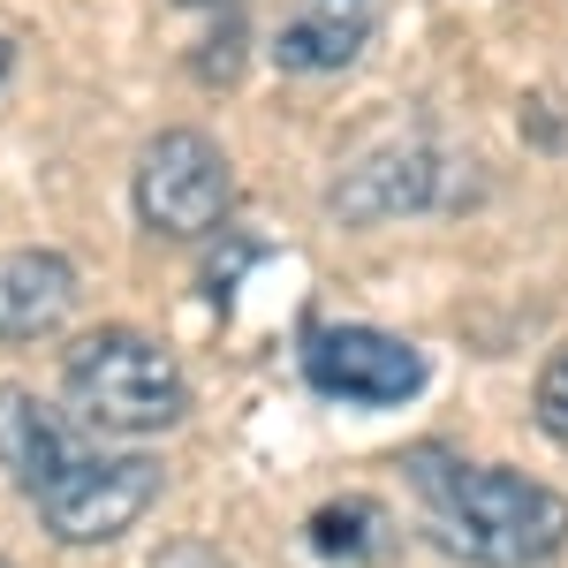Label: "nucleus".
Masks as SVG:
<instances>
[{"mask_svg": "<svg viewBox=\"0 0 568 568\" xmlns=\"http://www.w3.org/2000/svg\"><path fill=\"white\" fill-rule=\"evenodd\" d=\"M417 493L433 500V538L478 568H538L568 546V500L524 470H470L439 447L409 455Z\"/></svg>", "mask_w": 568, "mask_h": 568, "instance_id": "1", "label": "nucleus"}, {"mask_svg": "<svg viewBox=\"0 0 568 568\" xmlns=\"http://www.w3.org/2000/svg\"><path fill=\"white\" fill-rule=\"evenodd\" d=\"M69 402L77 417L99 425V433H122V439H144V433H168L190 417V379L182 364L160 342H144L130 326H99L69 349Z\"/></svg>", "mask_w": 568, "mask_h": 568, "instance_id": "2", "label": "nucleus"}, {"mask_svg": "<svg viewBox=\"0 0 568 568\" xmlns=\"http://www.w3.org/2000/svg\"><path fill=\"white\" fill-rule=\"evenodd\" d=\"M235 205L227 152L205 130H160L136 160V220L152 235H213Z\"/></svg>", "mask_w": 568, "mask_h": 568, "instance_id": "3", "label": "nucleus"}, {"mask_svg": "<svg viewBox=\"0 0 568 568\" xmlns=\"http://www.w3.org/2000/svg\"><path fill=\"white\" fill-rule=\"evenodd\" d=\"M160 500V463L152 455H77L61 478L39 493V516L61 546H106Z\"/></svg>", "mask_w": 568, "mask_h": 568, "instance_id": "4", "label": "nucleus"}, {"mask_svg": "<svg viewBox=\"0 0 568 568\" xmlns=\"http://www.w3.org/2000/svg\"><path fill=\"white\" fill-rule=\"evenodd\" d=\"M304 372L318 394L356 402V409H402L425 387V349H409L402 334L379 326H318L304 342Z\"/></svg>", "mask_w": 568, "mask_h": 568, "instance_id": "5", "label": "nucleus"}, {"mask_svg": "<svg viewBox=\"0 0 568 568\" xmlns=\"http://www.w3.org/2000/svg\"><path fill=\"white\" fill-rule=\"evenodd\" d=\"M433 190H439V160L433 152H425V144H387V152L356 160L349 175L326 190V213L349 220V227H372V220L433 205Z\"/></svg>", "mask_w": 568, "mask_h": 568, "instance_id": "6", "label": "nucleus"}, {"mask_svg": "<svg viewBox=\"0 0 568 568\" xmlns=\"http://www.w3.org/2000/svg\"><path fill=\"white\" fill-rule=\"evenodd\" d=\"M77 304V265L61 251H8L0 258V342H39Z\"/></svg>", "mask_w": 568, "mask_h": 568, "instance_id": "7", "label": "nucleus"}, {"mask_svg": "<svg viewBox=\"0 0 568 568\" xmlns=\"http://www.w3.org/2000/svg\"><path fill=\"white\" fill-rule=\"evenodd\" d=\"M0 463L16 470V485L39 500L45 485L61 478L77 455H69V439H61V425L45 417L31 394H16V387H0Z\"/></svg>", "mask_w": 568, "mask_h": 568, "instance_id": "8", "label": "nucleus"}, {"mask_svg": "<svg viewBox=\"0 0 568 568\" xmlns=\"http://www.w3.org/2000/svg\"><path fill=\"white\" fill-rule=\"evenodd\" d=\"M364 39H372V23H349V16L311 8V16H296V23L273 39V61L296 69V77H326V69H349L356 53H364Z\"/></svg>", "mask_w": 568, "mask_h": 568, "instance_id": "9", "label": "nucleus"}, {"mask_svg": "<svg viewBox=\"0 0 568 568\" xmlns=\"http://www.w3.org/2000/svg\"><path fill=\"white\" fill-rule=\"evenodd\" d=\"M379 530H387V508L379 500H334V508L311 516V546L318 554H372Z\"/></svg>", "mask_w": 568, "mask_h": 568, "instance_id": "10", "label": "nucleus"}, {"mask_svg": "<svg viewBox=\"0 0 568 568\" xmlns=\"http://www.w3.org/2000/svg\"><path fill=\"white\" fill-rule=\"evenodd\" d=\"M243 45H251V39H243V23L220 16L213 39L190 53V77H197V84H235V77H243Z\"/></svg>", "mask_w": 568, "mask_h": 568, "instance_id": "11", "label": "nucleus"}, {"mask_svg": "<svg viewBox=\"0 0 568 568\" xmlns=\"http://www.w3.org/2000/svg\"><path fill=\"white\" fill-rule=\"evenodd\" d=\"M530 409H538V433L546 439H568V342L546 356V372L530 387Z\"/></svg>", "mask_w": 568, "mask_h": 568, "instance_id": "12", "label": "nucleus"}, {"mask_svg": "<svg viewBox=\"0 0 568 568\" xmlns=\"http://www.w3.org/2000/svg\"><path fill=\"white\" fill-rule=\"evenodd\" d=\"M152 568H227V561H220V554H205V546H168Z\"/></svg>", "mask_w": 568, "mask_h": 568, "instance_id": "13", "label": "nucleus"}, {"mask_svg": "<svg viewBox=\"0 0 568 568\" xmlns=\"http://www.w3.org/2000/svg\"><path fill=\"white\" fill-rule=\"evenodd\" d=\"M326 16H349V23H372V0H318Z\"/></svg>", "mask_w": 568, "mask_h": 568, "instance_id": "14", "label": "nucleus"}, {"mask_svg": "<svg viewBox=\"0 0 568 568\" xmlns=\"http://www.w3.org/2000/svg\"><path fill=\"white\" fill-rule=\"evenodd\" d=\"M8 69H16V45L0 39V84H8Z\"/></svg>", "mask_w": 568, "mask_h": 568, "instance_id": "15", "label": "nucleus"}, {"mask_svg": "<svg viewBox=\"0 0 568 568\" xmlns=\"http://www.w3.org/2000/svg\"><path fill=\"white\" fill-rule=\"evenodd\" d=\"M182 8H235V0H182Z\"/></svg>", "mask_w": 568, "mask_h": 568, "instance_id": "16", "label": "nucleus"}, {"mask_svg": "<svg viewBox=\"0 0 568 568\" xmlns=\"http://www.w3.org/2000/svg\"><path fill=\"white\" fill-rule=\"evenodd\" d=\"M0 568H8V561H0Z\"/></svg>", "mask_w": 568, "mask_h": 568, "instance_id": "17", "label": "nucleus"}]
</instances>
